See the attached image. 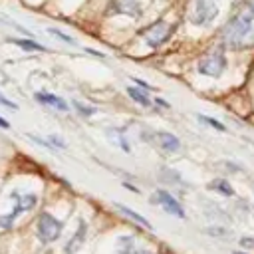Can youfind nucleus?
<instances>
[{
  "mask_svg": "<svg viewBox=\"0 0 254 254\" xmlns=\"http://www.w3.org/2000/svg\"><path fill=\"white\" fill-rule=\"evenodd\" d=\"M222 44L230 50H246L254 46V16L238 6L234 14L226 20L220 32Z\"/></svg>",
  "mask_w": 254,
  "mask_h": 254,
  "instance_id": "nucleus-1",
  "label": "nucleus"
},
{
  "mask_svg": "<svg viewBox=\"0 0 254 254\" xmlns=\"http://www.w3.org/2000/svg\"><path fill=\"white\" fill-rule=\"evenodd\" d=\"M226 69V56L222 52V48H210L196 64V71L200 75H206V77H220Z\"/></svg>",
  "mask_w": 254,
  "mask_h": 254,
  "instance_id": "nucleus-2",
  "label": "nucleus"
},
{
  "mask_svg": "<svg viewBox=\"0 0 254 254\" xmlns=\"http://www.w3.org/2000/svg\"><path fill=\"white\" fill-rule=\"evenodd\" d=\"M218 16V0H192L189 8V22L192 26H210Z\"/></svg>",
  "mask_w": 254,
  "mask_h": 254,
  "instance_id": "nucleus-3",
  "label": "nucleus"
},
{
  "mask_svg": "<svg viewBox=\"0 0 254 254\" xmlns=\"http://www.w3.org/2000/svg\"><path fill=\"white\" fill-rule=\"evenodd\" d=\"M62 230H64V224L54 214H50L46 210L38 214V218H36V234H38L40 242H44V244L56 242L62 236Z\"/></svg>",
  "mask_w": 254,
  "mask_h": 254,
  "instance_id": "nucleus-4",
  "label": "nucleus"
},
{
  "mask_svg": "<svg viewBox=\"0 0 254 254\" xmlns=\"http://www.w3.org/2000/svg\"><path fill=\"white\" fill-rule=\"evenodd\" d=\"M169 36H171V26H169L167 22H163V20L151 24V26L145 28V32H143V40H145V44H147L151 50L161 48V46L169 40Z\"/></svg>",
  "mask_w": 254,
  "mask_h": 254,
  "instance_id": "nucleus-5",
  "label": "nucleus"
},
{
  "mask_svg": "<svg viewBox=\"0 0 254 254\" xmlns=\"http://www.w3.org/2000/svg\"><path fill=\"white\" fill-rule=\"evenodd\" d=\"M107 16H113V14H125L129 18H135L139 20L143 16V8L137 0H111L107 4V10H105Z\"/></svg>",
  "mask_w": 254,
  "mask_h": 254,
  "instance_id": "nucleus-6",
  "label": "nucleus"
},
{
  "mask_svg": "<svg viewBox=\"0 0 254 254\" xmlns=\"http://www.w3.org/2000/svg\"><path fill=\"white\" fill-rule=\"evenodd\" d=\"M153 202L161 204V206L167 210V214H173V216H177V218H185V208H183V204H181L169 190L159 189V190L155 192Z\"/></svg>",
  "mask_w": 254,
  "mask_h": 254,
  "instance_id": "nucleus-7",
  "label": "nucleus"
},
{
  "mask_svg": "<svg viewBox=\"0 0 254 254\" xmlns=\"http://www.w3.org/2000/svg\"><path fill=\"white\" fill-rule=\"evenodd\" d=\"M12 202H14L12 214L18 216V214L28 212V210H32V208L36 206V202H38V194H36V192H24V194H22V192L14 190V192H12Z\"/></svg>",
  "mask_w": 254,
  "mask_h": 254,
  "instance_id": "nucleus-8",
  "label": "nucleus"
},
{
  "mask_svg": "<svg viewBox=\"0 0 254 254\" xmlns=\"http://www.w3.org/2000/svg\"><path fill=\"white\" fill-rule=\"evenodd\" d=\"M85 238H87V222L83 218H79L77 220V230L71 234V238L64 246V254H75L77 250H81V246L85 244Z\"/></svg>",
  "mask_w": 254,
  "mask_h": 254,
  "instance_id": "nucleus-9",
  "label": "nucleus"
},
{
  "mask_svg": "<svg viewBox=\"0 0 254 254\" xmlns=\"http://www.w3.org/2000/svg\"><path fill=\"white\" fill-rule=\"evenodd\" d=\"M115 254H151L149 250H143L133 236L125 234V236H119L117 238V248H115Z\"/></svg>",
  "mask_w": 254,
  "mask_h": 254,
  "instance_id": "nucleus-10",
  "label": "nucleus"
},
{
  "mask_svg": "<svg viewBox=\"0 0 254 254\" xmlns=\"http://www.w3.org/2000/svg\"><path fill=\"white\" fill-rule=\"evenodd\" d=\"M34 97H36V101H38V103L48 105V107H54V109H58V111H67V109H69L67 101H65V99H62L60 95L46 93V91H38V93H34Z\"/></svg>",
  "mask_w": 254,
  "mask_h": 254,
  "instance_id": "nucleus-11",
  "label": "nucleus"
},
{
  "mask_svg": "<svg viewBox=\"0 0 254 254\" xmlns=\"http://www.w3.org/2000/svg\"><path fill=\"white\" fill-rule=\"evenodd\" d=\"M157 141H159V147L167 153H177L181 149V141L177 139V135L169 133V131H159L157 133Z\"/></svg>",
  "mask_w": 254,
  "mask_h": 254,
  "instance_id": "nucleus-12",
  "label": "nucleus"
},
{
  "mask_svg": "<svg viewBox=\"0 0 254 254\" xmlns=\"http://www.w3.org/2000/svg\"><path fill=\"white\" fill-rule=\"evenodd\" d=\"M113 206H115V208H117L121 214H125L129 220H135L139 226H143V228H147V230H153V224H151V222H149L145 216H141L139 212H135L133 208H129V206H125V204H119V202H113Z\"/></svg>",
  "mask_w": 254,
  "mask_h": 254,
  "instance_id": "nucleus-13",
  "label": "nucleus"
},
{
  "mask_svg": "<svg viewBox=\"0 0 254 254\" xmlns=\"http://www.w3.org/2000/svg\"><path fill=\"white\" fill-rule=\"evenodd\" d=\"M8 42H12L14 46H18L24 52H46V46L30 40V38H26V40L24 38H8Z\"/></svg>",
  "mask_w": 254,
  "mask_h": 254,
  "instance_id": "nucleus-14",
  "label": "nucleus"
},
{
  "mask_svg": "<svg viewBox=\"0 0 254 254\" xmlns=\"http://www.w3.org/2000/svg\"><path fill=\"white\" fill-rule=\"evenodd\" d=\"M208 189L214 190V192H218V194H222V196H234L232 185H230L228 181H224V179H214V181H210V183H208Z\"/></svg>",
  "mask_w": 254,
  "mask_h": 254,
  "instance_id": "nucleus-15",
  "label": "nucleus"
},
{
  "mask_svg": "<svg viewBox=\"0 0 254 254\" xmlns=\"http://www.w3.org/2000/svg\"><path fill=\"white\" fill-rule=\"evenodd\" d=\"M127 95H129L135 103H139L141 107H151V105H153L151 99L147 97V93L141 91V89H137V87H131V85H129V87H127Z\"/></svg>",
  "mask_w": 254,
  "mask_h": 254,
  "instance_id": "nucleus-16",
  "label": "nucleus"
},
{
  "mask_svg": "<svg viewBox=\"0 0 254 254\" xmlns=\"http://www.w3.org/2000/svg\"><path fill=\"white\" fill-rule=\"evenodd\" d=\"M159 177H161L165 183H169V185H175V187H179V185L183 183L181 175H179L177 171L169 169V167H163V169H161V173H159Z\"/></svg>",
  "mask_w": 254,
  "mask_h": 254,
  "instance_id": "nucleus-17",
  "label": "nucleus"
},
{
  "mask_svg": "<svg viewBox=\"0 0 254 254\" xmlns=\"http://www.w3.org/2000/svg\"><path fill=\"white\" fill-rule=\"evenodd\" d=\"M71 105H73V109H75L81 117H89V115L95 113V107H91V105H83L81 101H71Z\"/></svg>",
  "mask_w": 254,
  "mask_h": 254,
  "instance_id": "nucleus-18",
  "label": "nucleus"
},
{
  "mask_svg": "<svg viewBox=\"0 0 254 254\" xmlns=\"http://www.w3.org/2000/svg\"><path fill=\"white\" fill-rule=\"evenodd\" d=\"M196 119H198V121H202V123H206V125H210V127H214L216 131H226V127H224L220 121H216L214 117H208V115L198 113V115H196Z\"/></svg>",
  "mask_w": 254,
  "mask_h": 254,
  "instance_id": "nucleus-19",
  "label": "nucleus"
},
{
  "mask_svg": "<svg viewBox=\"0 0 254 254\" xmlns=\"http://www.w3.org/2000/svg\"><path fill=\"white\" fill-rule=\"evenodd\" d=\"M48 32L52 34V36H58L64 44H71V46H75V40L71 38V36H67V34H64L62 30H58V28H48Z\"/></svg>",
  "mask_w": 254,
  "mask_h": 254,
  "instance_id": "nucleus-20",
  "label": "nucleus"
},
{
  "mask_svg": "<svg viewBox=\"0 0 254 254\" xmlns=\"http://www.w3.org/2000/svg\"><path fill=\"white\" fill-rule=\"evenodd\" d=\"M14 214L10 212V214H0V228H4V230H10L12 228V224H14Z\"/></svg>",
  "mask_w": 254,
  "mask_h": 254,
  "instance_id": "nucleus-21",
  "label": "nucleus"
},
{
  "mask_svg": "<svg viewBox=\"0 0 254 254\" xmlns=\"http://www.w3.org/2000/svg\"><path fill=\"white\" fill-rule=\"evenodd\" d=\"M48 141L52 143V147H54V149H65V141H64L60 135H56V133H54V135H50V139H48Z\"/></svg>",
  "mask_w": 254,
  "mask_h": 254,
  "instance_id": "nucleus-22",
  "label": "nucleus"
},
{
  "mask_svg": "<svg viewBox=\"0 0 254 254\" xmlns=\"http://www.w3.org/2000/svg\"><path fill=\"white\" fill-rule=\"evenodd\" d=\"M0 105H4V107H10V109H18V105L14 103V101H10L6 95H2L0 93Z\"/></svg>",
  "mask_w": 254,
  "mask_h": 254,
  "instance_id": "nucleus-23",
  "label": "nucleus"
},
{
  "mask_svg": "<svg viewBox=\"0 0 254 254\" xmlns=\"http://www.w3.org/2000/svg\"><path fill=\"white\" fill-rule=\"evenodd\" d=\"M240 246H244V248H254V238H252V236H242V238H240Z\"/></svg>",
  "mask_w": 254,
  "mask_h": 254,
  "instance_id": "nucleus-24",
  "label": "nucleus"
},
{
  "mask_svg": "<svg viewBox=\"0 0 254 254\" xmlns=\"http://www.w3.org/2000/svg\"><path fill=\"white\" fill-rule=\"evenodd\" d=\"M244 10H248L252 16H254V0H242V4H240Z\"/></svg>",
  "mask_w": 254,
  "mask_h": 254,
  "instance_id": "nucleus-25",
  "label": "nucleus"
},
{
  "mask_svg": "<svg viewBox=\"0 0 254 254\" xmlns=\"http://www.w3.org/2000/svg\"><path fill=\"white\" fill-rule=\"evenodd\" d=\"M131 79H133V81H135L137 85H141V89H145V91H147V89L151 87V85H149L147 81H143V79H139V77H131Z\"/></svg>",
  "mask_w": 254,
  "mask_h": 254,
  "instance_id": "nucleus-26",
  "label": "nucleus"
},
{
  "mask_svg": "<svg viewBox=\"0 0 254 254\" xmlns=\"http://www.w3.org/2000/svg\"><path fill=\"white\" fill-rule=\"evenodd\" d=\"M155 103H157V105H161L163 109H169V103H167L165 99H161V97H157V99H155Z\"/></svg>",
  "mask_w": 254,
  "mask_h": 254,
  "instance_id": "nucleus-27",
  "label": "nucleus"
},
{
  "mask_svg": "<svg viewBox=\"0 0 254 254\" xmlns=\"http://www.w3.org/2000/svg\"><path fill=\"white\" fill-rule=\"evenodd\" d=\"M0 127H2V129H10V123H8L4 117H0Z\"/></svg>",
  "mask_w": 254,
  "mask_h": 254,
  "instance_id": "nucleus-28",
  "label": "nucleus"
},
{
  "mask_svg": "<svg viewBox=\"0 0 254 254\" xmlns=\"http://www.w3.org/2000/svg\"><path fill=\"white\" fill-rule=\"evenodd\" d=\"M123 187H127L129 190H133V192H139V189L137 187H133V185H129V183H123Z\"/></svg>",
  "mask_w": 254,
  "mask_h": 254,
  "instance_id": "nucleus-29",
  "label": "nucleus"
},
{
  "mask_svg": "<svg viewBox=\"0 0 254 254\" xmlns=\"http://www.w3.org/2000/svg\"><path fill=\"white\" fill-rule=\"evenodd\" d=\"M85 52H89V54H93L95 58H103V54H99V52H95V50H85Z\"/></svg>",
  "mask_w": 254,
  "mask_h": 254,
  "instance_id": "nucleus-30",
  "label": "nucleus"
},
{
  "mask_svg": "<svg viewBox=\"0 0 254 254\" xmlns=\"http://www.w3.org/2000/svg\"><path fill=\"white\" fill-rule=\"evenodd\" d=\"M232 254H244V252H238V250H236V252H232Z\"/></svg>",
  "mask_w": 254,
  "mask_h": 254,
  "instance_id": "nucleus-31",
  "label": "nucleus"
}]
</instances>
